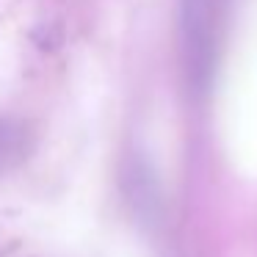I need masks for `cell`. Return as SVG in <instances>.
<instances>
[{"label": "cell", "mask_w": 257, "mask_h": 257, "mask_svg": "<svg viewBox=\"0 0 257 257\" xmlns=\"http://www.w3.org/2000/svg\"><path fill=\"white\" fill-rule=\"evenodd\" d=\"M34 150V133L25 122L0 119V172H9Z\"/></svg>", "instance_id": "6da1fadb"}]
</instances>
